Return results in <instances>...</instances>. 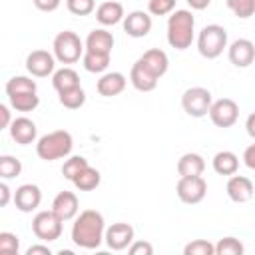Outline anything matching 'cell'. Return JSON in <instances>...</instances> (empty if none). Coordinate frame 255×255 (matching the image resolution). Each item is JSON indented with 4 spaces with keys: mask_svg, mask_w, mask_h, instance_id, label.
<instances>
[{
    "mask_svg": "<svg viewBox=\"0 0 255 255\" xmlns=\"http://www.w3.org/2000/svg\"><path fill=\"white\" fill-rule=\"evenodd\" d=\"M106 235L104 215L96 209H84L72 225V241L82 249H98Z\"/></svg>",
    "mask_w": 255,
    "mask_h": 255,
    "instance_id": "cell-1",
    "label": "cell"
},
{
    "mask_svg": "<svg viewBox=\"0 0 255 255\" xmlns=\"http://www.w3.org/2000/svg\"><path fill=\"white\" fill-rule=\"evenodd\" d=\"M195 18L189 10H175L167 18V42L175 50H187L193 42Z\"/></svg>",
    "mask_w": 255,
    "mask_h": 255,
    "instance_id": "cell-2",
    "label": "cell"
},
{
    "mask_svg": "<svg viewBox=\"0 0 255 255\" xmlns=\"http://www.w3.org/2000/svg\"><path fill=\"white\" fill-rule=\"evenodd\" d=\"M72 147H74L72 133L66 131V129H56V131H50V133H46L38 139L36 153L44 161H54V159L68 157Z\"/></svg>",
    "mask_w": 255,
    "mask_h": 255,
    "instance_id": "cell-3",
    "label": "cell"
},
{
    "mask_svg": "<svg viewBox=\"0 0 255 255\" xmlns=\"http://www.w3.org/2000/svg\"><path fill=\"white\" fill-rule=\"evenodd\" d=\"M227 48V30L219 24H207L197 36V50L203 58L213 60Z\"/></svg>",
    "mask_w": 255,
    "mask_h": 255,
    "instance_id": "cell-4",
    "label": "cell"
},
{
    "mask_svg": "<svg viewBox=\"0 0 255 255\" xmlns=\"http://www.w3.org/2000/svg\"><path fill=\"white\" fill-rule=\"evenodd\" d=\"M52 48H54L56 60L62 62V64H74V62H78V60L84 56V52H86V44H84V42L80 40V36H78L76 32H72V30L60 32V34L54 38Z\"/></svg>",
    "mask_w": 255,
    "mask_h": 255,
    "instance_id": "cell-5",
    "label": "cell"
},
{
    "mask_svg": "<svg viewBox=\"0 0 255 255\" xmlns=\"http://www.w3.org/2000/svg\"><path fill=\"white\" fill-rule=\"evenodd\" d=\"M211 104H213L211 92L207 88H201V86L187 88L183 92V96H181V108L191 118H203V116H207Z\"/></svg>",
    "mask_w": 255,
    "mask_h": 255,
    "instance_id": "cell-6",
    "label": "cell"
},
{
    "mask_svg": "<svg viewBox=\"0 0 255 255\" xmlns=\"http://www.w3.org/2000/svg\"><path fill=\"white\" fill-rule=\"evenodd\" d=\"M62 219L50 209V211H38L32 219V231L40 241H56L62 235Z\"/></svg>",
    "mask_w": 255,
    "mask_h": 255,
    "instance_id": "cell-7",
    "label": "cell"
},
{
    "mask_svg": "<svg viewBox=\"0 0 255 255\" xmlns=\"http://www.w3.org/2000/svg\"><path fill=\"white\" fill-rule=\"evenodd\" d=\"M175 193L177 197L187 203V205H195L199 201H203L205 193H207V183L201 175H191V177H179L177 185H175Z\"/></svg>",
    "mask_w": 255,
    "mask_h": 255,
    "instance_id": "cell-8",
    "label": "cell"
},
{
    "mask_svg": "<svg viewBox=\"0 0 255 255\" xmlns=\"http://www.w3.org/2000/svg\"><path fill=\"white\" fill-rule=\"evenodd\" d=\"M209 118L217 128H231L239 118V106L231 98L215 100L209 108Z\"/></svg>",
    "mask_w": 255,
    "mask_h": 255,
    "instance_id": "cell-9",
    "label": "cell"
},
{
    "mask_svg": "<svg viewBox=\"0 0 255 255\" xmlns=\"http://www.w3.org/2000/svg\"><path fill=\"white\" fill-rule=\"evenodd\" d=\"M133 235H135L133 227L129 223H122L120 221V223H112L106 229L104 241L112 251H124L133 243Z\"/></svg>",
    "mask_w": 255,
    "mask_h": 255,
    "instance_id": "cell-10",
    "label": "cell"
},
{
    "mask_svg": "<svg viewBox=\"0 0 255 255\" xmlns=\"http://www.w3.org/2000/svg\"><path fill=\"white\" fill-rule=\"evenodd\" d=\"M54 68H56V56L46 50H34L26 58V70L34 78H46L54 74Z\"/></svg>",
    "mask_w": 255,
    "mask_h": 255,
    "instance_id": "cell-11",
    "label": "cell"
},
{
    "mask_svg": "<svg viewBox=\"0 0 255 255\" xmlns=\"http://www.w3.org/2000/svg\"><path fill=\"white\" fill-rule=\"evenodd\" d=\"M42 201V191L34 183H24L14 191V205L22 213H32Z\"/></svg>",
    "mask_w": 255,
    "mask_h": 255,
    "instance_id": "cell-12",
    "label": "cell"
},
{
    "mask_svg": "<svg viewBox=\"0 0 255 255\" xmlns=\"http://www.w3.org/2000/svg\"><path fill=\"white\" fill-rule=\"evenodd\" d=\"M227 56H229V62L237 68H247L253 64L255 60V44L247 38H239L235 42H231L229 50H227Z\"/></svg>",
    "mask_w": 255,
    "mask_h": 255,
    "instance_id": "cell-13",
    "label": "cell"
},
{
    "mask_svg": "<svg viewBox=\"0 0 255 255\" xmlns=\"http://www.w3.org/2000/svg\"><path fill=\"white\" fill-rule=\"evenodd\" d=\"M151 16L143 10H133L124 18V32L131 38H143L151 32Z\"/></svg>",
    "mask_w": 255,
    "mask_h": 255,
    "instance_id": "cell-14",
    "label": "cell"
},
{
    "mask_svg": "<svg viewBox=\"0 0 255 255\" xmlns=\"http://www.w3.org/2000/svg\"><path fill=\"white\" fill-rule=\"evenodd\" d=\"M52 211L62 219V221H70L78 215L80 211V203H78V197L74 191H60L54 201H52Z\"/></svg>",
    "mask_w": 255,
    "mask_h": 255,
    "instance_id": "cell-15",
    "label": "cell"
},
{
    "mask_svg": "<svg viewBox=\"0 0 255 255\" xmlns=\"http://www.w3.org/2000/svg\"><path fill=\"white\" fill-rule=\"evenodd\" d=\"M8 129H10V137H12L16 143H20V145L34 143V139H36V135H38L36 124H34L30 118H26V116L14 118Z\"/></svg>",
    "mask_w": 255,
    "mask_h": 255,
    "instance_id": "cell-16",
    "label": "cell"
},
{
    "mask_svg": "<svg viewBox=\"0 0 255 255\" xmlns=\"http://www.w3.org/2000/svg\"><path fill=\"white\" fill-rule=\"evenodd\" d=\"M225 189H227L229 199L235 201V203H245V201H249V199L253 197V193H255L253 181H251L249 177H245V175H235V173L229 177Z\"/></svg>",
    "mask_w": 255,
    "mask_h": 255,
    "instance_id": "cell-17",
    "label": "cell"
},
{
    "mask_svg": "<svg viewBox=\"0 0 255 255\" xmlns=\"http://www.w3.org/2000/svg\"><path fill=\"white\" fill-rule=\"evenodd\" d=\"M126 84H128V80L122 72H108V74H102V78L96 84V90L104 98H114L126 90Z\"/></svg>",
    "mask_w": 255,
    "mask_h": 255,
    "instance_id": "cell-18",
    "label": "cell"
},
{
    "mask_svg": "<svg viewBox=\"0 0 255 255\" xmlns=\"http://www.w3.org/2000/svg\"><path fill=\"white\" fill-rule=\"evenodd\" d=\"M157 80H159V78H157L155 74H151L139 60L131 66L129 82H131V86H133L137 92H151V90H155Z\"/></svg>",
    "mask_w": 255,
    "mask_h": 255,
    "instance_id": "cell-19",
    "label": "cell"
},
{
    "mask_svg": "<svg viewBox=\"0 0 255 255\" xmlns=\"http://www.w3.org/2000/svg\"><path fill=\"white\" fill-rule=\"evenodd\" d=\"M126 16H124V6L118 2V0H108V2H102L98 8H96V20L102 24V26H116L118 22H122Z\"/></svg>",
    "mask_w": 255,
    "mask_h": 255,
    "instance_id": "cell-20",
    "label": "cell"
},
{
    "mask_svg": "<svg viewBox=\"0 0 255 255\" xmlns=\"http://www.w3.org/2000/svg\"><path fill=\"white\" fill-rule=\"evenodd\" d=\"M139 62H141L151 74H155L157 78H161V76L167 72V68H169V58H167V54H165L163 50H159V48H151V50L143 52V54L139 56Z\"/></svg>",
    "mask_w": 255,
    "mask_h": 255,
    "instance_id": "cell-21",
    "label": "cell"
},
{
    "mask_svg": "<svg viewBox=\"0 0 255 255\" xmlns=\"http://www.w3.org/2000/svg\"><path fill=\"white\" fill-rule=\"evenodd\" d=\"M86 50H92V52H102V54H112V48H114V36L112 32L104 30V28H96L88 34L86 38Z\"/></svg>",
    "mask_w": 255,
    "mask_h": 255,
    "instance_id": "cell-22",
    "label": "cell"
},
{
    "mask_svg": "<svg viewBox=\"0 0 255 255\" xmlns=\"http://www.w3.org/2000/svg\"><path fill=\"white\" fill-rule=\"evenodd\" d=\"M205 169V159L199 153H183L177 159V173L179 177H191V175H201Z\"/></svg>",
    "mask_w": 255,
    "mask_h": 255,
    "instance_id": "cell-23",
    "label": "cell"
},
{
    "mask_svg": "<svg viewBox=\"0 0 255 255\" xmlns=\"http://www.w3.org/2000/svg\"><path fill=\"white\" fill-rule=\"evenodd\" d=\"M213 169L219 175H233L239 169V157L229 149L217 151L213 155Z\"/></svg>",
    "mask_w": 255,
    "mask_h": 255,
    "instance_id": "cell-24",
    "label": "cell"
},
{
    "mask_svg": "<svg viewBox=\"0 0 255 255\" xmlns=\"http://www.w3.org/2000/svg\"><path fill=\"white\" fill-rule=\"evenodd\" d=\"M52 86H54V90L60 94V92H64V90H70V88H76V86H80V76H78V72L76 70H72V68H60V70H56L54 72V76H52Z\"/></svg>",
    "mask_w": 255,
    "mask_h": 255,
    "instance_id": "cell-25",
    "label": "cell"
},
{
    "mask_svg": "<svg viewBox=\"0 0 255 255\" xmlns=\"http://www.w3.org/2000/svg\"><path fill=\"white\" fill-rule=\"evenodd\" d=\"M100 181H102V175H100V171H98L96 167H92V165H88L86 169H82V171L72 179V183H74L76 189H80V191H92V189H96V187L100 185Z\"/></svg>",
    "mask_w": 255,
    "mask_h": 255,
    "instance_id": "cell-26",
    "label": "cell"
},
{
    "mask_svg": "<svg viewBox=\"0 0 255 255\" xmlns=\"http://www.w3.org/2000/svg\"><path fill=\"white\" fill-rule=\"evenodd\" d=\"M82 62H84V68L92 74H102L108 70L110 66V54H102V52H92V50H86L84 56H82Z\"/></svg>",
    "mask_w": 255,
    "mask_h": 255,
    "instance_id": "cell-27",
    "label": "cell"
},
{
    "mask_svg": "<svg viewBox=\"0 0 255 255\" xmlns=\"http://www.w3.org/2000/svg\"><path fill=\"white\" fill-rule=\"evenodd\" d=\"M58 100L64 108L68 110H78L86 104V92L82 86H76V88H70V90H64L58 94Z\"/></svg>",
    "mask_w": 255,
    "mask_h": 255,
    "instance_id": "cell-28",
    "label": "cell"
},
{
    "mask_svg": "<svg viewBox=\"0 0 255 255\" xmlns=\"http://www.w3.org/2000/svg\"><path fill=\"white\" fill-rule=\"evenodd\" d=\"M10 100V106L16 110V112H32L38 108L40 104V98L36 96V92H24V94H14V96H8Z\"/></svg>",
    "mask_w": 255,
    "mask_h": 255,
    "instance_id": "cell-29",
    "label": "cell"
},
{
    "mask_svg": "<svg viewBox=\"0 0 255 255\" xmlns=\"http://www.w3.org/2000/svg\"><path fill=\"white\" fill-rule=\"evenodd\" d=\"M38 86L32 78L28 76H14L6 82V94L14 96V94H24V92H36Z\"/></svg>",
    "mask_w": 255,
    "mask_h": 255,
    "instance_id": "cell-30",
    "label": "cell"
},
{
    "mask_svg": "<svg viewBox=\"0 0 255 255\" xmlns=\"http://www.w3.org/2000/svg\"><path fill=\"white\" fill-rule=\"evenodd\" d=\"M90 163H88V159L86 157H82V155H72V157H68L66 161H64V165H62V175L66 177V179H74L82 169H86Z\"/></svg>",
    "mask_w": 255,
    "mask_h": 255,
    "instance_id": "cell-31",
    "label": "cell"
},
{
    "mask_svg": "<svg viewBox=\"0 0 255 255\" xmlns=\"http://www.w3.org/2000/svg\"><path fill=\"white\" fill-rule=\"evenodd\" d=\"M22 173V163L14 155H2L0 157V177L2 179H12Z\"/></svg>",
    "mask_w": 255,
    "mask_h": 255,
    "instance_id": "cell-32",
    "label": "cell"
},
{
    "mask_svg": "<svg viewBox=\"0 0 255 255\" xmlns=\"http://www.w3.org/2000/svg\"><path fill=\"white\" fill-rule=\"evenodd\" d=\"M243 251V243L235 237H223L215 243V255H241Z\"/></svg>",
    "mask_w": 255,
    "mask_h": 255,
    "instance_id": "cell-33",
    "label": "cell"
},
{
    "mask_svg": "<svg viewBox=\"0 0 255 255\" xmlns=\"http://www.w3.org/2000/svg\"><path fill=\"white\" fill-rule=\"evenodd\" d=\"M183 255H215V245L207 239H193L183 247Z\"/></svg>",
    "mask_w": 255,
    "mask_h": 255,
    "instance_id": "cell-34",
    "label": "cell"
},
{
    "mask_svg": "<svg viewBox=\"0 0 255 255\" xmlns=\"http://www.w3.org/2000/svg\"><path fill=\"white\" fill-rule=\"evenodd\" d=\"M227 6L241 20L251 18L255 14V0H227Z\"/></svg>",
    "mask_w": 255,
    "mask_h": 255,
    "instance_id": "cell-35",
    "label": "cell"
},
{
    "mask_svg": "<svg viewBox=\"0 0 255 255\" xmlns=\"http://www.w3.org/2000/svg\"><path fill=\"white\" fill-rule=\"evenodd\" d=\"M18 249H20L18 235H14L10 231H2L0 233V253H4V255H16Z\"/></svg>",
    "mask_w": 255,
    "mask_h": 255,
    "instance_id": "cell-36",
    "label": "cell"
},
{
    "mask_svg": "<svg viewBox=\"0 0 255 255\" xmlns=\"http://www.w3.org/2000/svg\"><path fill=\"white\" fill-rule=\"evenodd\" d=\"M66 8L74 16H88L96 8V0H66Z\"/></svg>",
    "mask_w": 255,
    "mask_h": 255,
    "instance_id": "cell-37",
    "label": "cell"
},
{
    "mask_svg": "<svg viewBox=\"0 0 255 255\" xmlns=\"http://www.w3.org/2000/svg\"><path fill=\"white\" fill-rule=\"evenodd\" d=\"M175 8V0H149L147 2V10L153 16H165L171 14Z\"/></svg>",
    "mask_w": 255,
    "mask_h": 255,
    "instance_id": "cell-38",
    "label": "cell"
},
{
    "mask_svg": "<svg viewBox=\"0 0 255 255\" xmlns=\"http://www.w3.org/2000/svg\"><path fill=\"white\" fill-rule=\"evenodd\" d=\"M129 255H151L153 253V245L149 241H133L128 247Z\"/></svg>",
    "mask_w": 255,
    "mask_h": 255,
    "instance_id": "cell-39",
    "label": "cell"
},
{
    "mask_svg": "<svg viewBox=\"0 0 255 255\" xmlns=\"http://www.w3.org/2000/svg\"><path fill=\"white\" fill-rule=\"evenodd\" d=\"M34 6L42 12H54L60 6V0H34Z\"/></svg>",
    "mask_w": 255,
    "mask_h": 255,
    "instance_id": "cell-40",
    "label": "cell"
},
{
    "mask_svg": "<svg viewBox=\"0 0 255 255\" xmlns=\"http://www.w3.org/2000/svg\"><path fill=\"white\" fill-rule=\"evenodd\" d=\"M243 161H245V165H247L249 169H255V143H251V145L245 147V151H243Z\"/></svg>",
    "mask_w": 255,
    "mask_h": 255,
    "instance_id": "cell-41",
    "label": "cell"
},
{
    "mask_svg": "<svg viewBox=\"0 0 255 255\" xmlns=\"http://www.w3.org/2000/svg\"><path fill=\"white\" fill-rule=\"evenodd\" d=\"M10 124H12L10 110H8V106H6V104H2V106H0V128H2V129H6V128H10Z\"/></svg>",
    "mask_w": 255,
    "mask_h": 255,
    "instance_id": "cell-42",
    "label": "cell"
},
{
    "mask_svg": "<svg viewBox=\"0 0 255 255\" xmlns=\"http://www.w3.org/2000/svg\"><path fill=\"white\" fill-rule=\"evenodd\" d=\"M26 255H52L48 245H32L26 249Z\"/></svg>",
    "mask_w": 255,
    "mask_h": 255,
    "instance_id": "cell-43",
    "label": "cell"
},
{
    "mask_svg": "<svg viewBox=\"0 0 255 255\" xmlns=\"http://www.w3.org/2000/svg\"><path fill=\"white\" fill-rule=\"evenodd\" d=\"M8 201H10V187H8V183H6V179L0 183V205L2 207H6L8 205Z\"/></svg>",
    "mask_w": 255,
    "mask_h": 255,
    "instance_id": "cell-44",
    "label": "cell"
},
{
    "mask_svg": "<svg viewBox=\"0 0 255 255\" xmlns=\"http://www.w3.org/2000/svg\"><path fill=\"white\" fill-rule=\"evenodd\" d=\"M245 129H247L249 137H253V139H255V112L247 116V120H245Z\"/></svg>",
    "mask_w": 255,
    "mask_h": 255,
    "instance_id": "cell-45",
    "label": "cell"
},
{
    "mask_svg": "<svg viewBox=\"0 0 255 255\" xmlns=\"http://www.w3.org/2000/svg\"><path fill=\"white\" fill-rule=\"evenodd\" d=\"M187 4H189L193 10H205V8L211 4V0H187Z\"/></svg>",
    "mask_w": 255,
    "mask_h": 255,
    "instance_id": "cell-46",
    "label": "cell"
},
{
    "mask_svg": "<svg viewBox=\"0 0 255 255\" xmlns=\"http://www.w3.org/2000/svg\"><path fill=\"white\" fill-rule=\"evenodd\" d=\"M147 2H149V0H147Z\"/></svg>",
    "mask_w": 255,
    "mask_h": 255,
    "instance_id": "cell-47",
    "label": "cell"
}]
</instances>
